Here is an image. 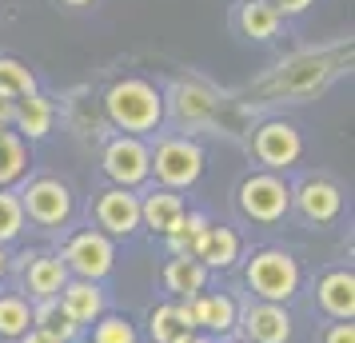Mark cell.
Returning <instances> with one entry per match:
<instances>
[{"label":"cell","mask_w":355,"mask_h":343,"mask_svg":"<svg viewBox=\"0 0 355 343\" xmlns=\"http://www.w3.org/2000/svg\"><path fill=\"white\" fill-rule=\"evenodd\" d=\"M104 112L124 136H140V132H156L164 124V96L156 84L128 76L116 80L104 96Z\"/></svg>","instance_id":"obj_1"},{"label":"cell","mask_w":355,"mask_h":343,"mask_svg":"<svg viewBox=\"0 0 355 343\" xmlns=\"http://www.w3.org/2000/svg\"><path fill=\"white\" fill-rule=\"evenodd\" d=\"M148 172L168 192H184L204 176V148L188 136H164L156 152H148Z\"/></svg>","instance_id":"obj_2"},{"label":"cell","mask_w":355,"mask_h":343,"mask_svg":"<svg viewBox=\"0 0 355 343\" xmlns=\"http://www.w3.org/2000/svg\"><path fill=\"white\" fill-rule=\"evenodd\" d=\"M248 288L263 299V304H288L300 292V263L288 252H259L248 263Z\"/></svg>","instance_id":"obj_3"},{"label":"cell","mask_w":355,"mask_h":343,"mask_svg":"<svg viewBox=\"0 0 355 343\" xmlns=\"http://www.w3.org/2000/svg\"><path fill=\"white\" fill-rule=\"evenodd\" d=\"M240 212L256 224H275L291 212V188L275 172H256L240 184Z\"/></svg>","instance_id":"obj_4"},{"label":"cell","mask_w":355,"mask_h":343,"mask_svg":"<svg viewBox=\"0 0 355 343\" xmlns=\"http://www.w3.org/2000/svg\"><path fill=\"white\" fill-rule=\"evenodd\" d=\"M60 260H64V267L72 272V276L96 283V279H104L108 272H112L116 247H112V240H108L104 231H76V236L64 244Z\"/></svg>","instance_id":"obj_5"},{"label":"cell","mask_w":355,"mask_h":343,"mask_svg":"<svg viewBox=\"0 0 355 343\" xmlns=\"http://www.w3.org/2000/svg\"><path fill=\"white\" fill-rule=\"evenodd\" d=\"M252 152H256V160L268 172H288L304 156V136L288 120H268V124H259L256 140H252Z\"/></svg>","instance_id":"obj_6"},{"label":"cell","mask_w":355,"mask_h":343,"mask_svg":"<svg viewBox=\"0 0 355 343\" xmlns=\"http://www.w3.org/2000/svg\"><path fill=\"white\" fill-rule=\"evenodd\" d=\"M20 208H24V220H33L40 228H60L72 216V192H68V184L52 180V176H40V180H33L24 188Z\"/></svg>","instance_id":"obj_7"},{"label":"cell","mask_w":355,"mask_h":343,"mask_svg":"<svg viewBox=\"0 0 355 343\" xmlns=\"http://www.w3.org/2000/svg\"><path fill=\"white\" fill-rule=\"evenodd\" d=\"M104 176L112 180V188H140L152 176L148 172V144L140 136H116L104 148Z\"/></svg>","instance_id":"obj_8"},{"label":"cell","mask_w":355,"mask_h":343,"mask_svg":"<svg viewBox=\"0 0 355 343\" xmlns=\"http://www.w3.org/2000/svg\"><path fill=\"white\" fill-rule=\"evenodd\" d=\"M96 224L104 236H132L140 228V196L128 188H108L96 200Z\"/></svg>","instance_id":"obj_9"},{"label":"cell","mask_w":355,"mask_h":343,"mask_svg":"<svg viewBox=\"0 0 355 343\" xmlns=\"http://www.w3.org/2000/svg\"><path fill=\"white\" fill-rule=\"evenodd\" d=\"M291 204H300V212L311 224H331L343 212V196L331 180H304L300 192H291Z\"/></svg>","instance_id":"obj_10"},{"label":"cell","mask_w":355,"mask_h":343,"mask_svg":"<svg viewBox=\"0 0 355 343\" xmlns=\"http://www.w3.org/2000/svg\"><path fill=\"white\" fill-rule=\"evenodd\" d=\"M184 216H188V208H184V196H180V192L160 188V192H152V196L140 200V224H148V228L156 231V236H164V240L184 224Z\"/></svg>","instance_id":"obj_11"},{"label":"cell","mask_w":355,"mask_h":343,"mask_svg":"<svg viewBox=\"0 0 355 343\" xmlns=\"http://www.w3.org/2000/svg\"><path fill=\"white\" fill-rule=\"evenodd\" d=\"M248 343H288L291 340V315L279 304H256L243 311Z\"/></svg>","instance_id":"obj_12"},{"label":"cell","mask_w":355,"mask_h":343,"mask_svg":"<svg viewBox=\"0 0 355 343\" xmlns=\"http://www.w3.org/2000/svg\"><path fill=\"white\" fill-rule=\"evenodd\" d=\"M52 104L49 96H40V92H33V96L17 100V108H12V128H17V136L24 140V144H33V140H44L52 132Z\"/></svg>","instance_id":"obj_13"},{"label":"cell","mask_w":355,"mask_h":343,"mask_svg":"<svg viewBox=\"0 0 355 343\" xmlns=\"http://www.w3.org/2000/svg\"><path fill=\"white\" fill-rule=\"evenodd\" d=\"M148 335H152V343H188L196 335L188 304H164V308H156L152 319H148Z\"/></svg>","instance_id":"obj_14"},{"label":"cell","mask_w":355,"mask_h":343,"mask_svg":"<svg viewBox=\"0 0 355 343\" xmlns=\"http://www.w3.org/2000/svg\"><path fill=\"white\" fill-rule=\"evenodd\" d=\"M60 299V308L76 319V324H96L100 315H104V292H100L96 283H88V279H76V283H64V292L56 295Z\"/></svg>","instance_id":"obj_15"},{"label":"cell","mask_w":355,"mask_h":343,"mask_svg":"<svg viewBox=\"0 0 355 343\" xmlns=\"http://www.w3.org/2000/svg\"><path fill=\"white\" fill-rule=\"evenodd\" d=\"M188 315L196 327H208L216 335H227L236 327V304L227 295H196L188 299Z\"/></svg>","instance_id":"obj_16"},{"label":"cell","mask_w":355,"mask_h":343,"mask_svg":"<svg viewBox=\"0 0 355 343\" xmlns=\"http://www.w3.org/2000/svg\"><path fill=\"white\" fill-rule=\"evenodd\" d=\"M320 304L327 315L352 324V315H355V276L352 272H327L320 279Z\"/></svg>","instance_id":"obj_17"},{"label":"cell","mask_w":355,"mask_h":343,"mask_svg":"<svg viewBox=\"0 0 355 343\" xmlns=\"http://www.w3.org/2000/svg\"><path fill=\"white\" fill-rule=\"evenodd\" d=\"M24 279H28V292H33L36 299H56L68 283V267H64L60 256H36V260L28 263Z\"/></svg>","instance_id":"obj_18"},{"label":"cell","mask_w":355,"mask_h":343,"mask_svg":"<svg viewBox=\"0 0 355 343\" xmlns=\"http://www.w3.org/2000/svg\"><path fill=\"white\" fill-rule=\"evenodd\" d=\"M164 283H168V292L184 295V299H196L208 288V267L200 260H192V256H176L164 267Z\"/></svg>","instance_id":"obj_19"},{"label":"cell","mask_w":355,"mask_h":343,"mask_svg":"<svg viewBox=\"0 0 355 343\" xmlns=\"http://www.w3.org/2000/svg\"><path fill=\"white\" fill-rule=\"evenodd\" d=\"M236 24H240V33L248 36V40H272V36L279 33L284 17L272 8V0H243Z\"/></svg>","instance_id":"obj_20"},{"label":"cell","mask_w":355,"mask_h":343,"mask_svg":"<svg viewBox=\"0 0 355 343\" xmlns=\"http://www.w3.org/2000/svg\"><path fill=\"white\" fill-rule=\"evenodd\" d=\"M28 172V144L12 128H0V188L24 180Z\"/></svg>","instance_id":"obj_21"},{"label":"cell","mask_w":355,"mask_h":343,"mask_svg":"<svg viewBox=\"0 0 355 343\" xmlns=\"http://www.w3.org/2000/svg\"><path fill=\"white\" fill-rule=\"evenodd\" d=\"M36 92V76L28 64H20L12 56H0V96L4 100H24Z\"/></svg>","instance_id":"obj_22"},{"label":"cell","mask_w":355,"mask_h":343,"mask_svg":"<svg viewBox=\"0 0 355 343\" xmlns=\"http://www.w3.org/2000/svg\"><path fill=\"white\" fill-rule=\"evenodd\" d=\"M33 324L44 327V331H52L56 340H64V343L80 335V324H76V319L60 308V299H40V308L33 311Z\"/></svg>","instance_id":"obj_23"},{"label":"cell","mask_w":355,"mask_h":343,"mask_svg":"<svg viewBox=\"0 0 355 343\" xmlns=\"http://www.w3.org/2000/svg\"><path fill=\"white\" fill-rule=\"evenodd\" d=\"M33 324V308L20 295H0V335L4 340H20Z\"/></svg>","instance_id":"obj_24"},{"label":"cell","mask_w":355,"mask_h":343,"mask_svg":"<svg viewBox=\"0 0 355 343\" xmlns=\"http://www.w3.org/2000/svg\"><path fill=\"white\" fill-rule=\"evenodd\" d=\"M20 231H24V208H20V196H12L8 188H0V247L12 244Z\"/></svg>","instance_id":"obj_25"},{"label":"cell","mask_w":355,"mask_h":343,"mask_svg":"<svg viewBox=\"0 0 355 343\" xmlns=\"http://www.w3.org/2000/svg\"><path fill=\"white\" fill-rule=\"evenodd\" d=\"M92 343H140V340H136V327L124 315H100Z\"/></svg>","instance_id":"obj_26"},{"label":"cell","mask_w":355,"mask_h":343,"mask_svg":"<svg viewBox=\"0 0 355 343\" xmlns=\"http://www.w3.org/2000/svg\"><path fill=\"white\" fill-rule=\"evenodd\" d=\"M315 0H272V8L279 12V17H300V12H307Z\"/></svg>","instance_id":"obj_27"},{"label":"cell","mask_w":355,"mask_h":343,"mask_svg":"<svg viewBox=\"0 0 355 343\" xmlns=\"http://www.w3.org/2000/svg\"><path fill=\"white\" fill-rule=\"evenodd\" d=\"M20 343H64V340H56V335L44 331V327H33V331H24V335H20Z\"/></svg>","instance_id":"obj_28"},{"label":"cell","mask_w":355,"mask_h":343,"mask_svg":"<svg viewBox=\"0 0 355 343\" xmlns=\"http://www.w3.org/2000/svg\"><path fill=\"white\" fill-rule=\"evenodd\" d=\"M327 343H355V331H352V324H336L331 331H327Z\"/></svg>","instance_id":"obj_29"},{"label":"cell","mask_w":355,"mask_h":343,"mask_svg":"<svg viewBox=\"0 0 355 343\" xmlns=\"http://www.w3.org/2000/svg\"><path fill=\"white\" fill-rule=\"evenodd\" d=\"M12 108H17V100L0 96V128H12Z\"/></svg>","instance_id":"obj_30"},{"label":"cell","mask_w":355,"mask_h":343,"mask_svg":"<svg viewBox=\"0 0 355 343\" xmlns=\"http://www.w3.org/2000/svg\"><path fill=\"white\" fill-rule=\"evenodd\" d=\"M60 4H68V8H88L92 0H60Z\"/></svg>","instance_id":"obj_31"},{"label":"cell","mask_w":355,"mask_h":343,"mask_svg":"<svg viewBox=\"0 0 355 343\" xmlns=\"http://www.w3.org/2000/svg\"><path fill=\"white\" fill-rule=\"evenodd\" d=\"M4 267H8V256H4V247H0V276H4Z\"/></svg>","instance_id":"obj_32"},{"label":"cell","mask_w":355,"mask_h":343,"mask_svg":"<svg viewBox=\"0 0 355 343\" xmlns=\"http://www.w3.org/2000/svg\"><path fill=\"white\" fill-rule=\"evenodd\" d=\"M188 343H211V340H196V335H192V340H188Z\"/></svg>","instance_id":"obj_33"},{"label":"cell","mask_w":355,"mask_h":343,"mask_svg":"<svg viewBox=\"0 0 355 343\" xmlns=\"http://www.w3.org/2000/svg\"><path fill=\"white\" fill-rule=\"evenodd\" d=\"M240 343H248V340H240Z\"/></svg>","instance_id":"obj_34"}]
</instances>
